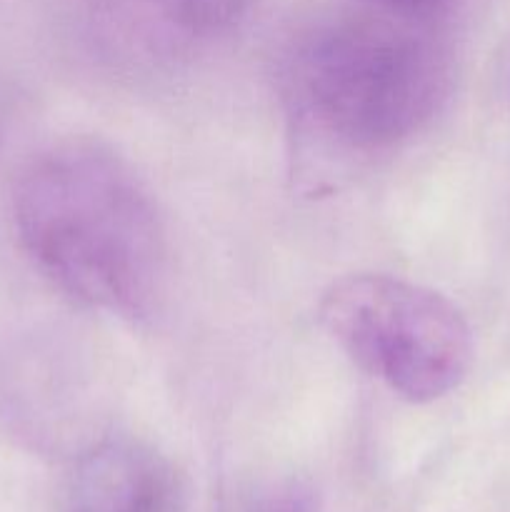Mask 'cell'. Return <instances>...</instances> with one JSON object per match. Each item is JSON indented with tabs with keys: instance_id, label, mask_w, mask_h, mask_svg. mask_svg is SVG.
Returning <instances> with one entry per match:
<instances>
[{
	"instance_id": "cell-7",
	"label": "cell",
	"mask_w": 510,
	"mask_h": 512,
	"mask_svg": "<svg viewBox=\"0 0 510 512\" xmlns=\"http://www.w3.org/2000/svg\"><path fill=\"white\" fill-rule=\"evenodd\" d=\"M370 5H378L380 10L390 15H398V18L408 20H428L433 15L448 10L455 0H365Z\"/></svg>"
},
{
	"instance_id": "cell-3",
	"label": "cell",
	"mask_w": 510,
	"mask_h": 512,
	"mask_svg": "<svg viewBox=\"0 0 510 512\" xmlns=\"http://www.w3.org/2000/svg\"><path fill=\"white\" fill-rule=\"evenodd\" d=\"M318 318L360 370L408 403L453 393L473 363V333L445 295L383 273L335 280Z\"/></svg>"
},
{
	"instance_id": "cell-2",
	"label": "cell",
	"mask_w": 510,
	"mask_h": 512,
	"mask_svg": "<svg viewBox=\"0 0 510 512\" xmlns=\"http://www.w3.org/2000/svg\"><path fill=\"white\" fill-rule=\"evenodd\" d=\"M408 18H343L310 30L288 63V90L310 128L350 150L403 143L435 115L448 65Z\"/></svg>"
},
{
	"instance_id": "cell-1",
	"label": "cell",
	"mask_w": 510,
	"mask_h": 512,
	"mask_svg": "<svg viewBox=\"0 0 510 512\" xmlns=\"http://www.w3.org/2000/svg\"><path fill=\"white\" fill-rule=\"evenodd\" d=\"M13 220L35 268L68 298L125 320L158 310L168 230L148 185L110 148L68 140L35 155L15 180Z\"/></svg>"
},
{
	"instance_id": "cell-4",
	"label": "cell",
	"mask_w": 510,
	"mask_h": 512,
	"mask_svg": "<svg viewBox=\"0 0 510 512\" xmlns=\"http://www.w3.org/2000/svg\"><path fill=\"white\" fill-rule=\"evenodd\" d=\"M173 470L143 440L110 435L80 455L65 512H168Z\"/></svg>"
},
{
	"instance_id": "cell-5",
	"label": "cell",
	"mask_w": 510,
	"mask_h": 512,
	"mask_svg": "<svg viewBox=\"0 0 510 512\" xmlns=\"http://www.w3.org/2000/svg\"><path fill=\"white\" fill-rule=\"evenodd\" d=\"M255 0H118L133 38L148 48L178 50L238 28Z\"/></svg>"
},
{
	"instance_id": "cell-6",
	"label": "cell",
	"mask_w": 510,
	"mask_h": 512,
	"mask_svg": "<svg viewBox=\"0 0 510 512\" xmlns=\"http://www.w3.org/2000/svg\"><path fill=\"white\" fill-rule=\"evenodd\" d=\"M318 493L313 485L303 483V480H283V483L273 485L265 490L258 500H255L250 512H318Z\"/></svg>"
}]
</instances>
